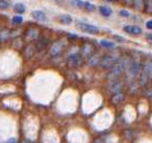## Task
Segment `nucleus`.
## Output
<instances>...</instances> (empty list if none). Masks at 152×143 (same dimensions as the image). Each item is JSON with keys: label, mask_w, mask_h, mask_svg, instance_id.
I'll list each match as a JSON object with an SVG mask.
<instances>
[{"label": "nucleus", "mask_w": 152, "mask_h": 143, "mask_svg": "<svg viewBox=\"0 0 152 143\" xmlns=\"http://www.w3.org/2000/svg\"><path fill=\"white\" fill-rule=\"evenodd\" d=\"M142 72V64L140 63V61L139 59H130V64H129V66L128 68L126 70L125 72V75L127 77L128 79L130 78L132 82H135L138 76L140 75V73Z\"/></svg>", "instance_id": "f257e3e1"}, {"label": "nucleus", "mask_w": 152, "mask_h": 143, "mask_svg": "<svg viewBox=\"0 0 152 143\" xmlns=\"http://www.w3.org/2000/svg\"><path fill=\"white\" fill-rule=\"evenodd\" d=\"M117 59H118V57H115V56H113V55L107 54V55H104L101 57V61L99 65H100L103 70H111L112 67L116 64Z\"/></svg>", "instance_id": "f03ea898"}, {"label": "nucleus", "mask_w": 152, "mask_h": 143, "mask_svg": "<svg viewBox=\"0 0 152 143\" xmlns=\"http://www.w3.org/2000/svg\"><path fill=\"white\" fill-rule=\"evenodd\" d=\"M82 62V56L78 54V53H71L67 56V64L69 65L71 68H77L81 65Z\"/></svg>", "instance_id": "7ed1b4c3"}, {"label": "nucleus", "mask_w": 152, "mask_h": 143, "mask_svg": "<svg viewBox=\"0 0 152 143\" xmlns=\"http://www.w3.org/2000/svg\"><path fill=\"white\" fill-rule=\"evenodd\" d=\"M77 27L81 30L82 32L86 33H90V34H97L100 32V29L97 28L96 25L90 24V23H86V22H78Z\"/></svg>", "instance_id": "20e7f679"}, {"label": "nucleus", "mask_w": 152, "mask_h": 143, "mask_svg": "<svg viewBox=\"0 0 152 143\" xmlns=\"http://www.w3.org/2000/svg\"><path fill=\"white\" fill-rule=\"evenodd\" d=\"M123 87H124V82L123 80H112V82L108 83V93L113 96V95L117 94V93H121Z\"/></svg>", "instance_id": "39448f33"}, {"label": "nucleus", "mask_w": 152, "mask_h": 143, "mask_svg": "<svg viewBox=\"0 0 152 143\" xmlns=\"http://www.w3.org/2000/svg\"><path fill=\"white\" fill-rule=\"evenodd\" d=\"M64 46H65V43H64L62 40H57V41H55V42L50 45V49H49V55L53 56V57L59 55V54L61 53Z\"/></svg>", "instance_id": "423d86ee"}, {"label": "nucleus", "mask_w": 152, "mask_h": 143, "mask_svg": "<svg viewBox=\"0 0 152 143\" xmlns=\"http://www.w3.org/2000/svg\"><path fill=\"white\" fill-rule=\"evenodd\" d=\"M94 54V46L91 43H83L80 49V55L83 59H89Z\"/></svg>", "instance_id": "0eeeda50"}, {"label": "nucleus", "mask_w": 152, "mask_h": 143, "mask_svg": "<svg viewBox=\"0 0 152 143\" xmlns=\"http://www.w3.org/2000/svg\"><path fill=\"white\" fill-rule=\"evenodd\" d=\"M49 44V40L45 36H39V38L35 41L34 45L36 47V51L37 52H42V51H44V50L48 46Z\"/></svg>", "instance_id": "6e6552de"}, {"label": "nucleus", "mask_w": 152, "mask_h": 143, "mask_svg": "<svg viewBox=\"0 0 152 143\" xmlns=\"http://www.w3.org/2000/svg\"><path fill=\"white\" fill-rule=\"evenodd\" d=\"M123 30H124V32H126V33L130 35H139L142 33V29L140 27H138V25H124Z\"/></svg>", "instance_id": "1a4fd4ad"}, {"label": "nucleus", "mask_w": 152, "mask_h": 143, "mask_svg": "<svg viewBox=\"0 0 152 143\" xmlns=\"http://www.w3.org/2000/svg\"><path fill=\"white\" fill-rule=\"evenodd\" d=\"M142 72L149 77L152 78V59H145L142 64Z\"/></svg>", "instance_id": "9d476101"}, {"label": "nucleus", "mask_w": 152, "mask_h": 143, "mask_svg": "<svg viewBox=\"0 0 152 143\" xmlns=\"http://www.w3.org/2000/svg\"><path fill=\"white\" fill-rule=\"evenodd\" d=\"M39 32H38L37 29L35 28H30L25 31V38L30 40V41H33V40H37L39 38Z\"/></svg>", "instance_id": "9b49d317"}, {"label": "nucleus", "mask_w": 152, "mask_h": 143, "mask_svg": "<svg viewBox=\"0 0 152 143\" xmlns=\"http://www.w3.org/2000/svg\"><path fill=\"white\" fill-rule=\"evenodd\" d=\"M35 52H36V47H35V45H34V44H32V43H30V44H28V45L25 46L23 54H24L25 59H30L31 57H33V56H34Z\"/></svg>", "instance_id": "f8f14e48"}, {"label": "nucleus", "mask_w": 152, "mask_h": 143, "mask_svg": "<svg viewBox=\"0 0 152 143\" xmlns=\"http://www.w3.org/2000/svg\"><path fill=\"white\" fill-rule=\"evenodd\" d=\"M32 17L34 18L35 20H37L39 22H46L47 21V17H46V14L41 10H34L32 11Z\"/></svg>", "instance_id": "ddd939ff"}, {"label": "nucleus", "mask_w": 152, "mask_h": 143, "mask_svg": "<svg viewBox=\"0 0 152 143\" xmlns=\"http://www.w3.org/2000/svg\"><path fill=\"white\" fill-rule=\"evenodd\" d=\"M125 99V95L124 93H117V94H115L112 96V104L113 105H119L121 102H123Z\"/></svg>", "instance_id": "4468645a"}, {"label": "nucleus", "mask_w": 152, "mask_h": 143, "mask_svg": "<svg viewBox=\"0 0 152 143\" xmlns=\"http://www.w3.org/2000/svg\"><path fill=\"white\" fill-rule=\"evenodd\" d=\"M100 61H101L100 56L97 55V54H93L91 57H89V59H88V64H89L90 66L94 67V66H96V65H99V64H100Z\"/></svg>", "instance_id": "2eb2a0df"}, {"label": "nucleus", "mask_w": 152, "mask_h": 143, "mask_svg": "<svg viewBox=\"0 0 152 143\" xmlns=\"http://www.w3.org/2000/svg\"><path fill=\"white\" fill-rule=\"evenodd\" d=\"M58 21L64 24H70L72 22V17L70 14H60L58 16Z\"/></svg>", "instance_id": "dca6fc26"}, {"label": "nucleus", "mask_w": 152, "mask_h": 143, "mask_svg": "<svg viewBox=\"0 0 152 143\" xmlns=\"http://www.w3.org/2000/svg\"><path fill=\"white\" fill-rule=\"evenodd\" d=\"M99 11H100V13L105 18L111 17L112 13H113V10H112L111 8L105 7V6H100V7H99Z\"/></svg>", "instance_id": "f3484780"}, {"label": "nucleus", "mask_w": 152, "mask_h": 143, "mask_svg": "<svg viewBox=\"0 0 152 143\" xmlns=\"http://www.w3.org/2000/svg\"><path fill=\"white\" fill-rule=\"evenodd\" d=\"M11 36V31L8 29H2L0 30V42H4Z\"/></svg>", "instance_id": "a211bd4d"}, {"label": "nucleus", "mask_w": 152, "mask_h": 143, "mask_svg": "<svg viewBox=\"0 0 152 143\" xmlns=\"http://www.w3.org/2000/svg\"><path fill=\"white\" fill-rule=\"evenodd\" d=\"M148 80H149V77L143 72H141L140 75L138 76V78H137V83L139 84V86H145V85H147Z\"/></svg>", "instance_id": "6ab92c4d"}, {"label": "nucleus", "mask_w": 152, "mask_h": 143, "mask_svg": "<svg viewBox=\"0 0 152 143\" xmlns=\"http://www.w3.org/2000/svg\"><path fill=\"white\" fill-rule=\"evenodd\" d=\"M143 11L152 14V0H143Z\"/></svg>", "instance_id": "aec40b11"}, {"label": "nucleus", "mask_w": 152, "mask_h": 143, "mask_svg": "<svg viewBox=\"0 0 152 143\" xmlns=\"http://www.w3.org/2000/svg\"><path fill=\"white\" fill-rule=\"evenodd\" d=\"M86 1H82V0H70V4H73L77 8H80V9L86 8Z\"/></svg>", "instance_id": "412c9836"}, {"label": "nucleus", "mask_w": 152, "mask_h": 143, "mask_svg": "<svg viewBox=\"0 0 152 143\" xmlns=\"http://www.w3.org/2000/svg\"><path fill=\"white\" fill-rule=\"evenodd\" d=\"M13 10H14V12H17V13H19V14L24 13L25 12V6L23 4H15Z\"/></svg>", "instance_id": "4be33fe9"}, {"label": "nucleus", "mask_w": 152, "mask_h": 143, "mask_svg": "<svg viewBox=\"0 0 152 143\" xmlns=\"http://www.w3.org/2000/svg\"><path fill=\"white\" fill-rule=\"evenodd\" d=\"M132 6L136 10H141L143 8V0H132Z\"/></svg>", "instance_id": "5701e85b"}, {"label": "nucleus", "mask_w": 152, "mask_h": 143, "mask_svg": "<svg viewBox=\"0 0 152 143\" xmlns=\"http://www.w3.org/2000/svg\"><path fill=\"white\" fill-rule=\"evenodd\" d=\"M100 43L101 45L104 46V47H107V49H112L115 46V43L112 42V41H108V40H102Z\"/></svg>", "instance_id": "b1692460"}, {"label": "nucleus", "mask_w": 152, "mask_h": 143, "mask_svg": "<svg viewBox=\"0 0 152 143\" xmlns=\"http://www.w3.org/2000/svg\"><path fill=\"white\" fill-rule=\"evenodd\" d=\"M12 23L13 24H20V23H22L23 22V18L21 17L20 14H18V16H14V17H12Z\"/></svg>", "instance_id": "393cba45"}, {"label": "nucleus", "mask_w": 152, "mask_h": 143, "mask_svg": "<svg viewBox=\"0 0 152 143\" xmlns=\"http://www.w3.org/2000/svg\"><path fill=\"white\" fill-rule=\"evenodd\" d=\"M9 8V2L7 0H0V9H8Z\"/></svg>", "instance_id": "a878e982"}, {"label": "nucleus", "mask_w": 152, "mask_h": 143, "mask_svg": "<svg viewBox=\"0 0 152 143\" xmlns=\"http://www.w3.org/2000/svg\"><path fill=\"white\" fill-rule=\"evenodd\" d=\"M119 16L123 18H129L130 17V13H129V11H127V10H121L119 11Z\"/></svg>", "instance_id": "bb28decb"}, {"label": "nucleus", "mask_w": 152, "mask_h": 143, "mask_svg": "<svg viewBox=\"0 0 152 143\" xmlns=\"http://www.w3.org/2000/svg\"><path fill=\"white\" fill-rule=\"evenodd\" d=\"M67 38L71 39V40H77L78 35H73V33H67Z\"/></svg>", "instance_id": "cd10ccee"}, {"label": "nucleus", "mask_w": 152, "mask_h": 143, "mask_svg": "<svg viewBox=\"0 0 152 143\" xmlns=\"http://www.w3.org/2000/svg\"><path fill=\"white\" fill-rule=\"evenodd\" d=\"M145 28L149 29V30H152V20H149V21L145 22Z\"/></svg>", "instance_id": "c85d7f7f"}, {"label": "nucleus", "mask_w": 152, "mask_h": 143, "mask_svg": "<svg viewBox=\"0 0 152 143\" xmlns=\"http://www.w3.org/2000/svg\"><path fill=\"white\" fill-rule=\"evenodd\" d=\"M114 39L116 40V41H118V42H125V39L121 38V36H117V35H114Z\"/></svg>", "instance_id": "c756f323"}, {"label": "nucleus", "mask_w": 152, "mask_h": 143, "mask_svg": "<svg viewBox=\"0 0 152 143\" xmlns=\"http://www.w3.org/2000/svg\"><path fill=\"white\" fill-rule=\"evenodd\" d=\"M93 143H104V140L103 139H96V140H94Z\"/></svg>", "instance_id": "7c9ffc66"}, {"label": "nucleus", "mask_w": 152, "mask_h": 143, "mask_svg": "<svg viewBox=\"0 0 152 143\" xmlns=\"http://www.w3.org/2000/svg\"><path fill=\"white\" fill-rule=\"evenodd\" d=\"M147 39H148L149 41H151V42H152V33H148V35H147Z\"/></svg>", "instance_id": "2f4dec72"}, {"label": "nucleus", "mask_w": 152, "mask_h": 143, "mask_svg": "<svg viewBox=\"0 0 152 143\" xmlns=\"http://www.w3.org/2000/svg\"><path fill=\"white\" fill-rule=\"evenodd\" d=\"M15 141H17V139H14V138H11V139L8 141V143H14Z\"/></svg>", "instance_id": "473e14b6"}, {"label": "nucleus", "mask_w": 152, "mask_h": 143, "mask_svg": "<svg viewBox=\"0 0 152 143\" xmlns=\"http://www.w3.org/2000/svg\"><path fill=\"white\" fill-rule=\"evenodd\" d=\"M106 1H108V2H113V4H114V2H117L118 0H106Z\"/></svg>", "instance_id": "72a5a7b5"}, {"label": "nucleus", "mask_w": 152, "mask_h": 143, "mask_svg": "<svg viewBox=\"0 0 152 143\" xmlns=\"http://www.w3.org/2000/svg\"><path fill=\"white\" fill-rule=\"evenodd\" d=\"M151 43H152V42H151Z\"/></svg>", "instance_id": "f704fd0d"}]
</instances>
